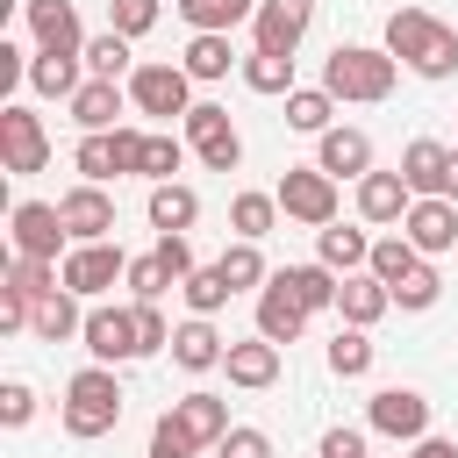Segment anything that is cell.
Segmentation results:
<instances>
[{
	"instance_id": "1",
	"label": "cell",
	"mask_w": 458,
	"mask_h": 458,
	"mask_svg": "<svg viewBox=\"0 0 458 458\" xmlns=\"http://www.w3.org/2000/svg\"><path fill=\"white\" fill-rule=\"evenodd\" d=\"M386 50H394V64H408L415 79H451V72H458V29L437 21L429 7H394V14H386Z\"/></svg>"
},
{
	"instance_id": "2",
	"label": "cell",
	"mask_w": 458,
	"mask_h": 458,
	"mask_svg": "<svg viewBox=\"0 0 458 458\" xmlns=\"http://www.w3.org/2000/svg\"><path fill=\"white\" fill-rule=\"evenodd\" d=\"M394 79H401L394 50H372V43H336V50L322 57V93H329V100H358V107H372V100L394 93Z\"/></svg>"
},
{
	"instance_id": "3",
	"label": "cell",
	"mask_w": 458,
	"mask_h": 458,
	"mask_svg": "<svg viewBox=\"0 0 458 458\" xmlns=\"http://www.w3.org/2000/svg\"><path fill=\"white\" fill-rule=\"evenodd\" d=\"M122 379H114V365H86V372H72L64 379V437H79V444H93V437H107L114 422H122Z\"/></svg>"
},
{
	"instance_id": "4",
	"label": "cell",
	"mask_w": 458,
	"mask_h": 458,
	"mask_svg": "<svg viewBox=\"0 0 458 458\" xmlns=\"http://www.w3.org/2000/svg\"><path fill=\"white\" fill-rule=\"evenodd\" d=\"M272 193H279V215L286 222H308V229H329L336 222V179L322 165H286V179Z\"/></svg>"
},
{
	"instance_id": "5",
	"label": "cell",
	"mask_w": 458,
	"mask_h": 458,
	"mask_svg": "<svg viewBox=\"0 0 458 458\" xmlns=\"http://www.w3.org/2000/svg\"><path fill=\"white\" fill-rule=\"evenodd\" d=\"M129 100H136V114H157V122H186L193 114V79H186V64H136L129 72Z\"/></svg>"
},
{
	"instance_id": "6",
	"label": "cell",
	"mask_w": 458,
	"mask_h": 458,
	"mask_svg": "<svg viewBox=\"0 0 458 458\" xmlns=\"http://www.w3.org/2000/svg\"><path fill=\"white\" fill-rule=\"evenodd\" d=\"M43 165H50V129H43V114H29L21 100H7V107H0V172L29 179V172H43Z\"/></svg>"
},
{
	"instance_id": "7",
	"label": "cell",
	"mask_w": 458,
	"mask_h": 458,
	"mask_svg": "<svg viewBox=\"0 0 458 458\" xmlns=\"http://www.w3.org/2000/svg\"><path fill=\"white\" fill-rule=\"evenodd\" d=\"M186 143H193V157H200L208 172H236V165H243V136H236L229 107H215V100H193V114H186Z\"/></svg>"
},
{
	"instance_id": "8",
	"label": "cell",
	"mask_w": 458,
	"mask_h": 458,
	"mask_svg": "<svg viewBox=\"0 0 458 458\" xmlns=\"http://www.w3.org/2000/svg\"><path fill=\"white\" fill-rule=\"evenodd\" d=\"M7 236H14V258H64V243H72V229H64V215L50 208V200H14V215H7Z\"/></svg>"
},
{
	"instance_id": "9",
	"label": "cell",
	"mask_w": 458,
	"mask_h": 458,
	"mask_svg": "<svg viewBox=\"0 0 458 458\" xmlns=\"http://www.w3.org/2000/svg\"><path fill=\"white\" fill-rule=\"evenodd\" d=\"M57 272H64V286H72L79 301H100L114 279H129V258H122V243H114V236H107V243H72Z\"/></svg>"
},
{
	"instance_id": "10",
	"label": "cell",
	"mask_w": 458,
	"mask_h": 458,
	"mask_svg": "<svg viewBox=\"0 0 458 458\" xmlns=\"http://www.w3.org/2000/svg\"><path fill=\"white\" fill-rule=\"evenodd\" d=\"M165 422H172V429H179V437H186L193 451H215V444H222V437L236 429V422H229V401H222V394H208V386L179 394V401L165 408Z\"/></svg>"
},
{
	"instance_id": "11",
	"label": "cell",
	"mask_w": 458,
	"mask_h": 458,
	"mask_svg": "<svg viewBox=\"0 0 458 458\" xmlns=\"http://www.w3.org/2000/svg\"><path fill=\"white\" fill-rule=\"evenodd\" d=\"M79 344L93 351V365H122V358H143V336H136V308H86V329Z\"/></svg>"
},
{
	"instance_id": "12",
	"label": "cell",
	"mask_w": 458,
	"mask_h": 458,
	"mask_svg": "<svg viewBox=\"0 0 458 458\" xmlns=\"http://www.w3.org/2000/svg\"><path fill=\"white\" fill-rule=\"evenodd\" d=\"M365 422H372L379 437L422 444V437H429V401H422L415 386H379V394H372V408H365Z\"/></svg>"
},
{
	"instance_id": "13",
	"label": "cell",
	"mask_w": 458,
	"mask_h": 458,
	"mask_svg": "<svg viewBox=\"0 0 458 458\" xmlns=\"http://www.w3.org/2000/svg\"><path fill=\"white\" fill-rule=\"evenodd\" d=\"M401 179H408L415 200H451V143L415 136V143L401 150Z\"/></svg>"
},
{
	"instance_id": "14",
	"label": "cell",
	"mask_w": 458,
	"mask_h": 458,
	"mask_svg": "<svg viewBox=\"0 0 458 458\" xmlns=\"http://www.w3.org/2000/svg\"><path fill=\"white\" fill-rule=\"evenodd\" d=\"M21 14H29L36 50H57V57H79L86 50V29H79V7L72 0H21Z\"/></svg>"
},
{
	"instance_id": "15",
	"label": "cell",
	"mask_w": 458,
	"mask_h": 458,
	"mask_svg": "<svg viewBox=\"0 0 458 458\" xmlns=\"http://www.w3.org/2000/svg\"><path fill=\"white\" fill-rule=\"evenodd\" d=\"M308 21H315V0H258V14H250L258 50H279V57H293V50H301Z\"/></svg>"
},
{
	"instance_id": "16",
	"label": "cell",
	"mask_w": 458,
	"mask_h": 458,
	"mask_svg": "<svg viewBox=\"0 0 458 458\" xmlns=\"http://www.w3.org/2000/svg\"><path fill=\"white\" fill-rule=\"evenodd\" d=\"M57 215H64V229H72V243H107L114 236V200H107V186H72L64 200H57Z\"/></svg>"
},
{
	"instance_id": "17",
	"label": "cell",
	"mask_w": 458,
	"mask_h": 458,
	"mask_svg": "<svg viewBox=\"0 0 458 458\" xmlns=\"http://www.w3.org/2000/svg\"><path fill=\"white\" fill-rule=\"evenodd\" d=\"M401 236H408L422 258L458 250V200H415V208H408V222H401Z\"/></svg>"
},
{
	"instance_id": "18",
	"label": "cell",
	"mask_w": 458,
	"mask_h": 458,
	"mask_svg": "<svg viewBox=\"0 0 458 458\" xmlns=\"http://www.w3.org/2000/svg\"><path fill=\"white\" fill-rule=\"evenodd\" d=\"M301 329H308V308H301V301H293V286L272 272V279H265V293H258V336H265V344H293Z\"/></svg>"
},
{
	"instance_id": "19",
	"label": "cell",
	"mask_w": 458,
	"mask_h": 458,
	"mask_svg": "<svg viewBox=\"0 0 458 458\" xmlns=\"http://www.w3.org/2000/svg\"><path fill=\"white\" fill-rule=\"evenodd\" d=\"M408 208H415V193H408L401 172H365V179H358V215H365V222L386 229V222H408Z\"/></svg>"
},
{
	"instance_id": "20",
	"label": "cell",
	"mask_w": 458,
	"mask_h": 458,
	"mask_svg": "<svg viewBox=\"0 0 458 458\" xmlns=\"http://www.w3.org/2000/svg\"><path fill=\"white\" fill-rule=\"evenodd\" d=\"M222 358H229V344L215 336L208 315H186V322L172 329V365H179V372H215Z\"/></svg>"
},
{
	"instance_id": "21",
	"label": "cell",
	"mask_w": 458,
	"mask_h": 458,
	"mask_svg": "<svg viewBox=\"0 0 458 458\" xmlns=\"http://www.w3.org/2000/svg\"><path fill=\"white\" fill-rule=\"evenodd\" d=\"M122 100H129V93H122V79H86V86L72 93V122H79L86 136H107V129H122V122H114V114H122Z\"/></svg>"
},
{
	"instance_id": "22",
	"label": "cell",
	"mask_w": 458,
	"mask_h": 458,
	"mask_svg": "<svg viewBox=\"0 0 458 458\" xmlns=\"http://www.w3.org/2000/svg\"><path fill=\"white\" fill-rule=\"evenodd\" d=\"M315 165H322L329 179H365V172H372V136H365V129H329V136L315 143Z\"/></svg>"
},
{
	"instance_id": "23",
	"label": "cell",
	"mask_w": 458,
	"mask_h": 458,
	"mask_svg": "<svg viewBox=\"0 0 458 458\" xmlns=\"http://www.w3.org/2000/svg\"><path fill=\"white\" fill-rule=\"evenodd\" d=\"M386 308H394V286H386V279H372V272H351V279L336 286V315H344L351 329H372Z\"/></svg>"
},
{
	"instance_id": "24",
	"label": "cell",
	"mask_w": 458,
	"mask_h": 458,
	"mask_svg": "<svg viewBox=\"0 0 458 458\" xmlns=\"http://www.w3.org/2000/svg\"><path fill=\"white\" fill-rule=\"evenodd\" d=\"M315 265H329L336 279H351V272H365L372 265V236L365 229H315Z\"/></svg>"
},
{
	"instance_id": "25",
	"label": "cell",
	"mask_w": 458,
	"mask_h": 458,
	"mask_svg": "<svg viewBox=\"0 0 458 458\" xmlns=\"http://www.w3.org/2000/svg\"><path fill=\"white\" fill-rule=\"evenodd\" d=\"M222 372H229V386H272L279 379V344H265V336H243V344H229V358H222Z\"/></svg>"
},
{
	"instance_id": "26",
	"label": "cell",
	"mask_w": 458,
	"mask_h": 458,
	"mask_svg": "<svg viewBox=\"0 0 458 458\" xmlns=\"http://www.w3.org/2000/svg\"><path fill=\"white\" fill-rule=\"evenodd\" d=\"M193 222H200V193H193V186H179V179L150 186V229H157V236H186Z\"/></svg>"
},
{
	"instance_id": "27",
	"label": "cell",
	"mask_w": 458,
	"mask_h": 458,
	"mask_svg": "<svg viewBox=\"0 0 458 458\" xmlns=\"http://www.w3.org/2000/svg\"><path fill=\"white\" fill-rule=\"evenodd\" d=\"M29 329H36L43 344H72V336L86 329V315H79V293H72V286L43 293V301H36V315H29Z\"/></svg>"
},
{
	"instance_id": "28",
	"label": "cell",
	"mask_w": 458,
	"mask_h": 458,
	"mask_svg": "<svg viewBox=\"0 0 458 458\" xmlns=\"http://www.w3.org/2000/svg\"><path fill=\"white\" fill-rule=\"evenodd\" d=\"M172 7H179V21H186L193 36H229L236 21L258 14V0H172Z\"/></svg>"
},
{
	"instance_id": "29",
	"label": "cell",
	"mask_w": 458,
	"mask_h": 458,
	"mask_svg": "<svg viewBox=\"0 0 458 458\" xmlns=\"http://www.w3.org/2000/svg\"><path fill=\"white\" fill-rule=\"evenodd\" d=\"M79 64H86V57H57V50H36V57H29V86H36V93H50V100H72V93L86 86V79H79Z\"/></svg>"
},
{
	"instance_id": "30",
	"label": "cell",
	"mask_w": 458,
	"mask_h": 458,
	"mask_svg": "<svg viewBox=\"0 0 458 458\" xmlns=\"http://www.w3.org/2000/svg\"><path fill=\"white\" fill-rule=\"evenodd\" d=\"M329 114H336V100H329L322 86H293V93H286V129H301V136H329V129H336Z\"/></svg>"
},
{
	"instance_id": "31",
	"label": "cell",
	"mask_w": 458,
	"mask_h": 458,
	"mask_svg": "<svg viewBox=\"0 0 458 458\" xmlns=\"http://www.w3.org/2000/svg\"><path fill=\"white\" fill-rule=\"evenodd\" d=\"M272 222H279V193H236V200H229V229H236V243L272 236Z\"/></svg>"
},
{
	"instance_id": "32",
	"label": "cell",
	"mask_w": 458,
	"mask_h": 458,
	"mask_svg": "<svg viewBox=\"0 0 458 458\" xmlns=\"http://www.w3.org/2000/svg\"><path fill=\"white\" fill-rule=\"evenodd\" d=\"M279 279L293 286V301H301L308 315H322V308H336V286H344V279H336L329 265H286Z\"/></svg>"
},
{
	"instance_id": "33",
	"label": "cell",
	"mask_w": 458,
	"mask_h": 458,
	"mask_svg": "<svg viewBox=\"0 0 458 458\" xmlns=\"http://www.w3.org/2000/svg\"><path fill=\"white\" fill-rule=\"evenodd\" d=\"M415 265H422V250H415V243H408L401 229H394V236H372V265H365L372 279H386V286H401V279H408Z\"/></svg>"
},
{
	"instance_id": "34",
	"label": "cell",
	"mask_w": 458,
	"mask_h": 458,
	"mask_svg": "<svg viewBox=\"0 0 458 458\" xmlns=\"http://www.w3.org/2000/svg\"><path fill=\"white\" fill-rule=\"evenodd\" d=\"M215 265H222V279H229L236 293H265V279H272V272H265V250H258V243H229V250H222Z\"/></svg>"
},
{
	"instance_id": "35",
	"label": "cell",
	"mask_w": 458,
	"mask_h": 458,
	"mask_svg": "<svg viewBox=\"0 0 458 458\" xmlns=\"http://www.w3.org/2000/svg\"><path fill=\"white\" fill-rule=\"evenodd\" d=\"M329 372H336V379H365V372H372V336L344 322V329L329 336Z\"/></svg>"
},
{
	"instance_id": "36",
	"label": "cell",
	"mask_w": 458,
	"mask_h": 458,
	"mask_svg": "<svg viewBox=\"0 0 458 458\" xmlns=\"http://www.w3.org/2000/svg\"><path fill=\"white\" fill-rule=\"evenodd\" d=\"M179 64H186V79H229V64H236V50H229V36H193Z\"/></svg>"
},
{
	"instance_id": "37",
	"label": "cell",
	"mask_w": 458,
	"mask_h": 458,
	"mask_svg": "<svg viewBox=\"0 0 458 458\" xmlns=\"http://www.w3.org/2000/svg\"><path fill=\"white\" fill-rule=\"evenodd\" d=\"M243 86H250V93H293V57L250 50V57H243Z\"/></svg>"
},
{
	"instance_id": "38",
	"label": "cell",
	"mask_w": 458,
	"mask_h": 458,
	"mask_svg": "<svg viewBox=\"0 0 458 458\" xmlns=\"http://www.w3.org/2000/svg\"><path fill=\"white\" fill-rule=\"evenodd\" d=\"M72 165H79V179H86V186H107V179H122V165H114V129H107V136H79Z\"/></svg>"
},
{
	"instance_id": "39",
	"label": "cell",
	"mask_w": 458,
	"mask_h": 458,
	"mask_svg": "<svg viewBox=\"0 0 458 458\" xmlns=\"http://www.w3.org/2000/svg\"><path fill=\"white\" fill-rule=\"evenodd\" d=\"M179 293H186V308H193V315H208V322H215V308H229V293H236V286L222 279V265H193V279H186Z\"/></svg>"
},
{
	"instance_id": "40",
	"label": "cell",
	"mask_w": 458,
	"mask_h": 458,
	"mask_svg": "<svg viewBox=\"0 0 458 458\" xmlns=\"http://www.w3.org/2000/svg\"><path fill=\"white\" fill-rule=\"evenodd\" d=\"M79 57H86V72H93V79H122V72H129V36L100 29V36H86V50H79Z\"/></svg>"
},
{
	"instance_id": "41",
	"label": "cell",
	"mask_w": 458,
	"mask_h": 458,
	"mask_svg": "<svg viewBox=\"0 0 458 458\" xmlns=\"http://www.w3.org/2000/svg\"><path fill=\"white\" fill-rule=\"evenodd\" d=\"M7 286H14L21 301H43V293L64 286V272H57L50 258H14V265H7Z\"/></svg>"
},
{
	"instance_id": "42",
	"label": "cell",
	"mask_w": 458,
	"mask_h": 458,
	"mask_svg": "<svg viewBox=\"0 0 458 458\" xmlns=\"http://www.w3.org/2000/svg\"><path fill=\"white\" fill-rule=\"evenodd\" d=\"M437 293H444V272L422 258V265H415V272L394 286V308H437Z\"/></svg>"
},
{
	"instance_id": "43",
	"label": "cell",
	"mask_w": 458,
	"mask_h": 458,
	"mask_svg": "<svg viewBox=\"0 0 458 458\" xmlns=\"http://www.w3.org/2000/svg\"><path fill=\"white\" fill-rule=\"evenodd\" d=\"M107 29L129 36V43L150 36V29H157V0H107Z\"/></svg>"
},
{
	"instance_id": "44",
	"label": "cell",
	"mask_w": 458,
	"mask_h": 458,
	"mask_svg": "<svg viewBox=\"0 0 458 458\" xmlns=\"http://www.w3.org/2000/svg\"><path fill=\"white\" fill-rule=\"evenodd\" d=\"M179 165H186V143H179V136H150V143H143V179H150V186H165Z\"/></svg>"
},
{
	"instance_id": "45",
	"label": "cell",
	"mask_w": 458,
	"mask_h": 458,
	"mask_svg": "<svg viewBox=\"0 0 458 458\" xmlns=\"http://www.w3.org/2000/svg\"><path fill=\"white\" fill-rule=\"evenodd\" d=\"M0 422H7V429H29V422H36V386H29V379H7V386H0Z\"/></svg>"
},
{
	"instance_id": "46",
	"label": "cell",
	"mask_w": 458,
	"mask_h": 458,
	"mask_svg": "<svg viewBox=\"0 0 458 458\" xmlns=\"http://www.w3.org/2000/svg\"><path fill=\"white\" fill-rule=\"evenodd\" d=\"M150 258L165 265V279H172V286H186V279H193V243H186V236H157V250H150Z\"/></svg>"
},
{
	"instance_id": "47",
	"label": "cell",
	"mask_w": 458,
	"mask_h": 458,
	"mask_svg": "<svg viewBox=\"0 0 458 458\" xmlns=\"http://www.w3.org/2000/svg\"><path fill=\"white\" fill-rule=\"evenodd\" d=\"M215 458H272V437H265V429H250V422H236V429L215 444Z\"/></svg>"
},
{
	"instance_id": "48",
	"label": "cell",
	"mask_w": 458,
	"mask_h": 458,
	"mask_svg": "<svg viewBox=\"0 0 458 458\" xmlns=\"http://www.w3.org/2000/svg\"><path fill=\"white\" fill-rule=\"evenodd\" d=\"M122 286H129L136 301H157L172 279H165V265H157V258H129V279H122Z\"/></svg>"
},
{
	"instance_id": "49",
	"label": "cell",
	"mask_w": 458,
	"mask_h": 458,
	"mask_svg": "<svg viewBox=\"0 0 458 458\" xmlns=\"http://www.w3.org/2000/svg\"><path fill=\"white\" fill-rule=\"evenodd\" d=\"M136 336H143V358L150 351H172V322L157 315V301H136Z\"/></svg>"
},
{
	"instance_id": "50",
	"label": "cell",
	"mask_w": 458,
	"mask_h": 458,
	"mask_svg": "<svg viewBox=\"0 0 458 458\" xmlns=\"http://www.w3.org/2000/svg\"><path fill=\"white\" fill-rule=\"evenodd\" d=\"M150 458H193V444H186V437L157 415V422H150Z\"/></svg>"
},
{
	"instance_id": "51",
	"label": "cell",
	"mask_w": 458,
	"mask_h": 458,
	"mask_svg": "<svg viewBox=\"0 0 458 458\" xmlns=\"http://www.w3.org/2000/svg\"><path fill=\"white\" fill-rule=\"evenodd\" d=\"M322 458H365V429H322Z\"/></svg>"
},
{
	"instance_id": "52",
	"label": "cell",
	"mask_w": 458,
	"mask_h": 458,
	"mask_svg": "<svg viewBox=\"0 0 458 458\" xmlns=\"http://www.w3.org/2000/svg\"><path fill=\"white\" fill-rule=\"evenodd\" d=\"M29 315H36V301H21L14 286H0V329H29Z\"/></svg>"
},
{
	"instance_id": "53",
	"label": "cell",
	"mask_w": 458,
	"mask_h": 458,
	"mask_svg": "<svg viewBox=\"0 0 458 458\" xmlns=\"http://www.w3.org/2000/svg\"><path fill=\"white\" fill-rule=\"evenodd\" d=\"M408 458H458V444L451 437H422V444H408Z\"/></svg>"
},
{
	"instance_id": "54",
	"label": "cell",
	"mask_w": 458,
	"mask_h": 458,
	"mask_svg": "<svg viewBox=\"0 0 458 458\" xmlns=\"http://www.w3.org/2000/svg\"><path fill=\"white\" fill-rule=\"evenodd\" d=\"M451 200H458V150H451Z\"/></svg>"
}]
</instances>
